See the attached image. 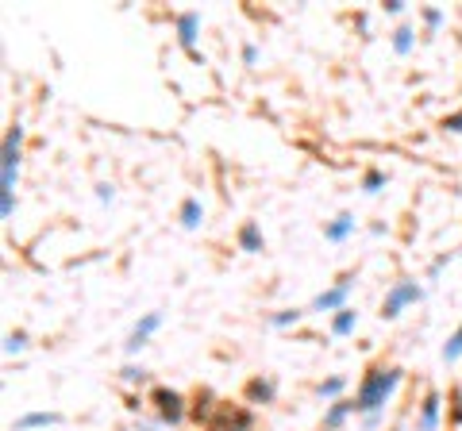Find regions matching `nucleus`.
<instances>
[{
    "label": "nucleus",
    "mask_w": 462,
    "mask_h": 431,
    "mask_svg": "<svg viewBox=\"0 0 462 431\" xmlns=\"http://www.w3.org/2000/svg\"><path fill=\"white\" fill-rule=\"evenodd\" d=\"M443 128H447V131H462V112H458V116H447V120H443Z\"/></svg>",
    "instance_id": "obj_21"
},
{
    "label": "nucleus",
    "mask_w": 462,
    "mask_h": 431,
    "mask_svg": "<svg viewBox=\"0 0 462 431\" xmlns=\"http://www.w3.org/2000/svg\"><path fill=\"white\" fill-rule=\"evenodd\" d=\"M20 139H23V128L16 123V128H8V139H4V189H0V197H12V181H16V166H20V158H16V150H20Z\"/></svg>",
    "instance_id": "obj_2"
},
{
    "label": "nucleus",
    "mask_w": 462,
    "mask_h": 431,
    "mask_svg": "<svg viewBox=\"0 0 462 431\" xmlns=\"http://www.w3.org/2000/svg\"><path fill=\"white\" fill-rule=\"evenodd\" d=\"M177 31H182V46L193 51V43H196V12H185L182 20H177Z\"/></svg>",
    "instance_id": "obj_8"
},
{
    "label": "nucleus",
    "mask_w": 462,
    "mask_h": 431,
    "mask_svg": "<svg viewBox=\"0 0 462 431\" xmlns=\"http://www.w3.org/2000/svg\"><path fill=\"white\" fill-rule=\"evenodd\" d=\"M154 405H158V416H162L166 424H177V420H182V397H177L174 389H154Z\"/></svg>",
    "instance_id": "obj_5"
},
{
    "label": "nucleus",
    "mask_w": 462,
    "mask_h": 431,
    "mask_svg": "<svg viewBox=\"0 0 462 431\" xmlns=\"http://www.w3.org/2000/svg\"><path fill=\"white\" fill-rule=\"evenodd\" d=\"M409 301H420V285H416V281H401L397 289H393L389 296H385V308H382V316H385V320H393V316H397V312H401Z\"/></svg>",
    "instance_id": "obj_4"
},
{
    "label": "nucleus",
    "mask_w": 462,
    "mask_h": 431,
    "mask_svg": "<svg viewBox=\"0 0 462 431\" xmlns=\"http://www.w3.org/2000/svg\"><path fill=\"white\" fill-rule=\"evenodd\" d=\"M182 224H185V227H196V224H201V204H196V200H185V204H182Z\"/></svg>",
    "instance_id": "obj_12"
},
{
    "label": "nucleus",
    "mask_w": 462,
    "mask_h": 431,
    "mask_svg": "<svg viewBox=\"0 0 462 431\" xmlns=\"http://www.w3.org/2000/svg\"><path fill=\"white\" fill-rule=\"evenodd\" d=\"M43 424H58V416H51V412H35V416H23V420H16V427H43Z\"/></svg>",
    "instance_id": "obj_11"
},
{
    "label": "nucleus",
    "mask_w": 462,
    "mask_h": 431,
    "mask_svg": "<svg viewBox=\"0 0 462 431\" xmlns=\"http://www.w3.org/2000/svg\"><path fill=\"white\" fill-rule=\"evenodd\" d=\"M239 243H243V251H262V235H258V227L247 224L239 232Z\"/></svg>",
    "instance_id": "obj_10"
},
{
    "label": "nucleus",
    "mask_w": 462,
    "mask_h": 431,
    "mask_svg": "<svg viewBox=\"0 0 462 431\" xmlns=\"http://www.w3.org/2000/svg\"><path fill=\"white\" fill-rule=\"evenodd\" d=\"M382 185V174H366V193H378Z\"/></svg>",
    "instance_id": "obj_20"
},
{
    "label": "nucleus",
    "mask_w": 462,
    "mask_h": 431,
    "mask_svg": "<svg viewBox=\"0 0 462 431\" xmlns=\"http://www.w3.org/2000/svg\"><path fill=\"white\" fill-rule=\"evenodd\" d=\"M351 227H355V219H351V216H339L335 224L327 227V239H343L347 232H351Z\"/></svg>",
    "instance_id": "obj_15"
},
{
    "label": "nucleus",
    "mask_w": 462,
    "mask_h": 431,
    "mask_svg": "<svg viewBox=\"0 0 462 431\" xmlns=\"http://www.w3.org/2000/svg\"><path fill=\"white\" fill-rule=\"evenodd\" d=\"M458 354H462V328L447 339V347H443V362H455Z\"/></svg>",
    "instance_id": "obj_14"
},
{
    "label": "nucleus",
    "mask_w": 462,
    "mask_h": 431,
    "mask_svg": "<svg viewBox=\"0 0 462 431\" xmlns=\"http://www.w3.org/2000/svg\"><path fill=\"white\" fill-rule=\"evenodd\" d=\"M158 323H162V316H158V312H150V316H143V323H139V328L131 331V343H127V350H139V347H143V343H147V335L154 331Z\"/></svg>",
    "instance_id": "obj_6"
},
{
    "label": "nucleus",
    "mask_w": 462,
    "mask_h": 431,
    "mask_svg": "<svg viewBox=\"0 0 462 431\" xmlns=\"http://www.w3.org/2000/svg\"><path fill=\"white\" fill-rule=\"evenodd\" d=\"M251 427V416L243 408H216V416L209 420V431H247Z\"/></svg>",
    "instance_id": "obj_3"
},
{
    "label": "nucleus",
    "mask_w": 462,
    "mask_h": 431,
    "mask_svg": "<svg viewBox=\"0 0 462 431\" xmlns=\"http://www.w3.org/2000/svg\"><path fill=\"white\" fill-rule=\"evenodd\" d=\"M351 408H355V405H347V400H343V405H335L332 412H327V427H335V424H339V420H343Z\"/></svg>",
    "instance_id": "obj_17"
},
{
    "label": "nucleus",
    "mask_w": 462,
    "mask_h": 431,
    "mask_svg": "<svg viewBox=\"0 0 462 431\" xmlns=\"http://www.w3.org/2000/svg\"><path fill=\"white\" fill-rule=\"evenodd\" d=\"M393 46H397V54H404V51L412 46V31H409V27H401V31H397V39H393Z\"/></svg>",
    "instance_id": "obj_18"
},
{
    "label": "nucleus",
    "mask_w": 462,
    "mask_h": 431,
    "mask_svg": "<svg viewBox=\"0 0 462 431\" xmlns=\"http://www.w3.org/2000/svg\"><path fill=\"white\" fill-rule=\"evenodd\" d=\"M247 393H251L254 400H270V393H273V385H270V381H251V389H247Z\"/></svg>",
    "instance_id": "obj_16"
},
{
    "label": "nucleus",
    "mask_w": 462,
    "mask_h": 431,
    "mask_svg": "<svg viewBox=\"0 0 462 431\" xmlns=\"http://www.w3.org/2000/svg\"><path fill=\"white\" fill-rule=\"evenodd\" d=\"M339 389H343V378H332V381H324V385H320V393H327V397L339 393Z\"/></svg>",
    "instance_id": "obj_19"
},
{
    "label": "nucleus",
    "mask_w": 462,
    "mask_h": 431,
    "mask_svg": "<svg viewBox=\"0 0 462 431\" xmlns=\"http://www.w3.org/2000/svg\"><path fill=\"white\" fill-rule=\"evenodd\" d=\"M436 416H439V397H436V393H428V400H424V416H420V427L431 431V427H436Z\"/></svg>",
    "instance_id": "obj_9"
},
{
    "label": "nucleus",
    "mask_w": 462,
    "mask_h": 431,
    "mask_svg": "<svg viewBox=\"0 0 462 431\" xmlns=\"http://www.w3.org/2000/svg\"><path fill=\"white\" fill-rule=\"evenodd\" d=\"M16 350H23V335H20V331H16L12 339H8V354H16Z\"/></svg>",
    "instance_id": "obj_22"
},
{
    "label": "nucleus",
    "mask_w": 462,
    "mask_h": 431,
    "mask_svg": "<svg viewBox=\"0 0 462 431\" xmlns=\"http://www.w3.org/2000/svg\"><path fill=\"white\" fill-rule=\"evenodd\" d=\"M397 381H401V370H382V366L370 370L366 381H362V389H358V397H355V408L358 412H374L378 405H385V397L397 389Z\"/></svg>",
    "instance_id": "obj_1"
},
{
    "label": "nucleus",
    "mask_w": 462,
    "mask_h": 431,
    "mask_svg": "<svg viewBox=\"0 0 462 431\" xmlns=\"http://www.w3.org/2000/svg\"><path fill=\"white\" fill-rule=\"evenodd\" d=\"M289 320H297V312H278L273 316V323H289Z\"/></svg>",
    "instance_id": "obj_23"
},
{
    "label": "nucleus",
    "mask_w": 462,
    "mask_h": 431,
    "mask_svg": "<svg viewBox=\"0 0 462 431\" xmlns=\"http://www.w3.org/2000/svg\"><path fill=\"white\" fill-rule=\"evenodd\" d=\"M351 328H355V312H351V308H339L335 323H332V331H335V335H347Z\"/></svg>",
    "instance_id": "obj_13"
},
{
    "label": "nucleus",
    "mask_w": 462,
    "mask_h": 431,
    "mask_svg": "<svg viewBox=\"0 0 462 431\" xmlns=\"http://www.w3.org/2000/svg\"><path fill=\"white\" fill-rule=\"evenodd\" d=\"M351 293V281H339L335 289H327V293H320L316 296V312H327V308H335L339 301H343V296Z\"/></svg>",
    "instance_id": "obj_7"
}]
</instances>
